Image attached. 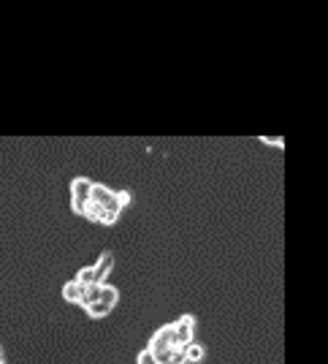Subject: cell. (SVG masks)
<instances>
[{
    "instance_id": "cell-9",
    "label": "cell",
    "mask_w": 328,
    "mask_h": 364,
    "mask_svg": "<svg viewBox=\"0 0 328 364\" xmlns=\"http://www.w3.org/2000/svg\"><path fill=\"white\" fill-rule=\"evenodd\" d=\"M74 280H79V283H82V286H101V283H98V280H95V269H92V267H84V269H79V274H76Z\"/></svg>"
},
{
    "instance_id": "cell-5",
    "label": "cell",
    "mask_w": 328,
    "mask_h": 364,
    "mask_svg": "<svg viewBox=\"0 0 328 364\" xmlns=\"http://www.w3.org/2000/svg\"><path fill=\"white\" fill-rule=\"evenodd\" d=\"M195 332V318L193 316H182L179 321H174V334H177L179 346H190Z\"/></svg>"
},
{
    "instance_id": "cell-4",
    "label": "cell",
    "mask_w": 328,
    "mask_h": 364,
    "mask_svg": "<svg viewBox=\"0 0 328 364\" xmlns=\"http://www.w3.org/2000/svg\"><path fill=\"white\" fill-rule=\"evenodd\" d=\"M89 191H92V180H87V177H76L71 182V210L76 215H84V210H87Z\"/></svg>"
},
{
    "instance_id": "cell-13",
    "label": "cell",
    "mask_w": 328,
    "mask_h": 364,
    "mask_svg": "<svg viewBox=\"0 0 328 364\" xmlns=\"http://www.w3.org/2000/svg\"><path fill=\"white\" fill-rule=\"evenodd\" d=\"M165 364H168V362H165Z\"/></svg>"
},
{
    "instance_id": "cell-2",
    "label": "cell",
    "mask_w": 328,
    "mask_h": 364,
    "mask_svg": "<svg viewBox=\"0 0 328 364\" xmlns=\"http://www.w3.org/2000/svg\"><path fill=\"white\" fill-rule=\"evenodd\" d=\"M177 334H174V323H165V326H160L158 332L152 334V340H149L147 350L158 359L160 364H171V353L177 350Z\"/></svg>"
},
{
    "instance_id": "cell-7",
    "label": "cell",
    "mask_w": 328,
    "mask_h": 364,
    "mask_svg": "<svg viewBox=\"0 0 328 364\" xmlns=\"http://www.w3.org/2000/svg\"><path fill=\"white\" fill-rule=\"evenodd\" d=\"M111 267H114V256H111V253H104V256L98 258V264L92 267V269H95V280H98V283H104L106 274L111 272Z\"/></svg>"
},
{
    "instance_id": "cell-3",
    "label": "cell",
    "mask_w": 328,
    "mask_h": 364,
    "mask_svg": "<svg viewBox=\"0 0 328 364\" xmlns=\"http://www.w3.org/2000/svg\"><path fill=\"white\" fill-rule=\"evenodd\" d=\"M117 299H119V291L114 289V286L101 283V294H98V299H95L92 304H87L84 310H87V316H92V318H106V316L117 307Z\"/></svg>"
},
{
    "instance_id": "cell-6",
    "label": "cell",
    "mask_w": 328,
    "mask_h": 364,
    "mask_svg": "<svg viewBox=\"0 0 328 364\" xmlns=\"http://www.w3.org/2000/svg\"><path fill=\"white\" fill-rule=\"evenodd\" d=\"M84 294H87V286H82L79 280H71V283L62 286V299H65V302L82 304L84 302Z\"/></svg>"
},
{
    "instance_id": "cell-1",
    "label": "cell",
    "mask_w": 328,
    "mask_h": 364,
    "mask_svg": "<svg viewBox=\"0 0 328 364\" xmlns=\"http://www.w3.org/2000/svg\"><path fill=\"white\" fill-rule=\"evenodd\" d=\"M125 204H131V193H119V191H111L106 185L92 182L84 218H89L92 223H101V226H111V223H117V218Z\"/></svg>"
},
{
    "instance_id": "cell-8",
    "label": "cell",
    "mask_w": 328,
    "mask_h": 364,
    "mask_svg": "<svg viewBox=\"0 0 328 364\" xmlns=\"http://www.w3.org/2000/svg\"><path fill=\"white\" fill-rule=\"evenodd\" d=\"M204 353L207 350L201 348L198 343H190V346H185V364H198L204 359Z\"/></svg>"
},
{
    "instance_id": "cell-10",
    "label": "cell",
    "mask_w": 328,
    "mask_h": 364,
    "mask_svg": "<svg viewBox=\"0 0 328 364\" xmlns=\"http://www.w3.org/2000/svg\"><path fill=\"white\" fill-rule=\"evenodd\" d=\"M136 362H138V364H160L158 359H155V356H152V353H149L147 348L138 353V359H136Z\"/></svg>"
},
{
    "instance_id": "cell-12",
    "label": "cell",
    "mask_w": 328,
    "mask_h": 364,
    "mask_svg": "<svg viewBox=\"0 0 328 364\" xmlns=\"http://www.w3.org/2000/svg\"><path fill=\"white\" fill-rule=\"evenodd\" d=\"M0 364H6V362H3V350H0Z\"/></svg>"
},
{
    "instance_id": "cell-11",
    "label": "cell",
    "mask_w": 328,
    "mask_h": 364,
    "mask_svg": "<svg viewBox=\"0 0 328 364\" xmlns=\"http://www.w3.org/2000/svg\"><path fill=\"white\" fill-rule=\"evenodd\" d=\"M261 141H266V144H274V147H283V144H285L283 136H261Z\"/></svg>"
}]
</instances>
